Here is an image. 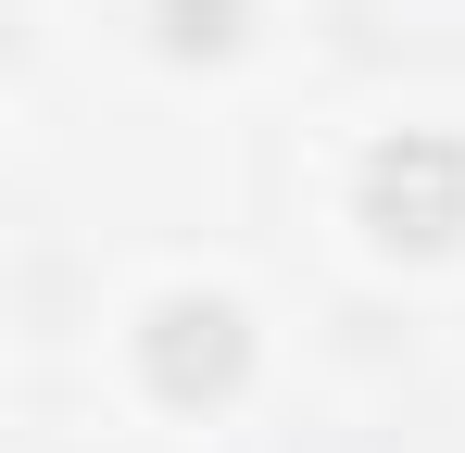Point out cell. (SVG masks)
Instances as JSON below:
<instances>
[{
	"label": "cell",
	"mask_w": 465,
	"mask_h": 453,
	"mask_svg": "<svg viewBox=\"0 0 465 453\" xmlns=\"http://www.w3.org/2000/svg\"><path fill=\"white\" fill-rule=\"evenodd\" d=\"M152 366H163L176 403L227 390V378H239V315H227V302H163V315H152Z\"/></svg>",
	"instance_id": "1"
},
{
	"label": "cell",
	"mask_w": 465,
	"mask_h": 453,
	"mask_svg": "<svg viewBox=\"0 0 465 453\" xmlns=\"http://www.w3.org/2000/svg\"><path fill=\"white\" fill-rule=\"evenodd\" d=\"M402 202H415V239H453L465 164H453L440 139H402V151H378V226H402Z\"/></svg>",
	"instance_id": "2"
},
{
	"label": "cell",
	"mask_w": 465,
	"mask_h": 453,
	"mask_svg": "<svg viewBox=\"0 0 465 453\" xmlns=\"http://www.w3.org/2000/svg\"><path fill=\"white\" fill-rule=\"evenodd\" d=\"M227 13H239V0H163V38H176V51H214Z\"/></svg>",
	"instance_id": "3"
}]
</instances>
